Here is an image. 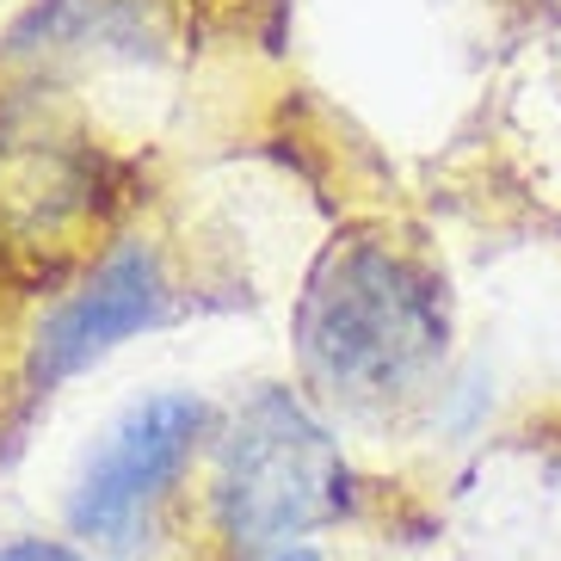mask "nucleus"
I'll list each match as a JSON object with an SVG mask.
<instances>
[{
    "instance_id": "obj_1",
    "label": "nucleus",
    "mask_w": 561,
    "mask_h": 561,
    "mask_svg": "<svg viewBox=\"0 0 561 561\" xmlns=\"http://www.w3.org/2000/svg\"><path fill=\"white\" fill-rule=\"evenodd\" d=\"M450 309L432 278L389 241H340L297 297V364L321 401L382 413L426 396L445 370Z\"/></svg>"
},
{
    "instance_id": "obj_2",
    "label": "nucleus",
    "mask_w": 561,
    "mask_h": 561,
    "mask_svg": "<svg viewBox=\"0 0 561 561\" xmlns=\"http://www.w3.org/2000/svg\"><path fill=\"white\" fill-rule=\"evenodd\" d=\"M210 518L229 561H265L340 525L352 506V469L333 426L302 396L265 382L210 438Z\"/></svg>"
},
{
    "instance_id": "obj_3",
    "label": "nucleus",
    "mask_w": 561,
    "mask_h": 561,
    "mask_svg": "<svg viewBox=\"0 0 561 561\" xmlns=\"http://www.w3.org/2000/svg\"><path fill=\"white\" fill-rule=\"evenodd\" d=\"M216 413L192 389H154L117 408L105 432L81 450L62 500V525L87 556L136 561L154 543L161 512L173 506L180 481L216 438Z\"/></svg>"
},
{
    "instance_id": "obj_4",
    "label": "nucleus",
    "mask_w": 561,
    "mask_h": 561,
    "mask_svg": "<svg viewBox=\"0 0 561 561\" xmlns=\"http://www.w3.org/2000/svg\"><path fill=\"white\" fill-rule=\"evenodd\" d=\"M167 265L154 241H117L93 272H87L44 321H37L32 346H25V401H50L62 382L87 377L105 364L124 340L154 328L167 314Z\"/></svg>"
},
{
    "instance_id": "obj_5",
    "label": "nucleus",
    "mask_w": 561,
    "mask_h": 561,
    "mask_svg": "<svg viewBox=\"0 0 561 561\" xmlns=\"http://www.w3.org/2000/svg\"><path fill=\"white\" fill-rule=\"evenodd\" d=\"M512 149L525 161L537 198L561 216V13L512 87Z\"/></svg>"
},
{
    "instance_id": "obj_6",
    "label": "nucleus",
    "mask_w": 561,
    "mask_h": 561,
    "mask_svg": "<svg viewBox=\"0 0 561 561\" xmlns=\"http://www.w3.org/2000/svg\"><path fill=\"white\" fill-rule=\"evenodd\" d=\"M0 561H93L75 537H37V530H25V537H0Z\"/></svg>"
},
{
    "instance_id": "obj_7",
    "label": "nucleus",
    "mask_w": 561,
    "mask_h": 561,
    "mask_svg": "<svg viewBox=\"0 0 561 561\" xmlns=\"http://www.w3.org/2000/svg\"><path fill=\"white\" fill-rule=\"evenodd\" d=\"M265 561H328V549L309 537V543H290V549H278V556H265Z\"/></svg>"
}]
</instances>
